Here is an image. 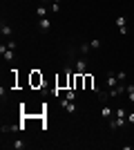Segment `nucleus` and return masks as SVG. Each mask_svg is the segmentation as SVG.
I'll use <instances>...</instances> for the list:
<instances>
[{
	"instance_id": "9b49d317",
	"label": "nucleus",
	"mask_w": 134,
	"mask_h": 150,
	"mask_svg": "<svg viewBox=\"0 0 134 150\" xmlns=\"http://www.w3.org/2000/svg\"><path fill=\"white\" fill-rule=\"evenodd\" d=\"M11 148H13V150H25L27 144L22 141V139H16V141H11Z\"/></svg>"
},
{
	"instance_id": "f3484780",
	"label": "nucleus",
	"mask_w": 134,
	"mask_h": 150,
	"mask_svg": "<svg viewBox=\"0 0 134 150\" xmlns=\"http://www.w3.org/2000/svg\"><path fill=\"white\" fill-rule=\"evenodd\" d=\"M89 50H92V47H89V43H83V45H81V54H87Z\"/></svg>"
},
{
	"instance_id": "0eeeda50",
	"label": "nucleus",
	"mask_w": 134,
	"mask_h": 150,
	"mask_svg": "<svg viewBox=\"0 0 134 150\" xmlns=\"http://www.w3.org/2000/svg\"><path fill=\"white\" fill-rule=\"evenodd\" d=\"M60 105H63V108H65V110H67L69 114H74V112H76V103H74V101H69V99L60 101Z\"/></svg>"
},
{
	"instance_id": "7ed1b4c3",
	"label": "nucleus",
	"mask_w": 134,
	"mask_h": 150,
	"mask_svg": "<svg viewBox=\"0 0 134 150\" xmlns=\"http://www.w3.org/2000/svg\"><path fill=\"white\" fill-rule=\"evenodd\" d=\"M105 83H107V90H114V88H119V85H121V81H119V76H116L114 72H112V74H107Z\"/></svg>"
},
{
	"instance_id": "2eb2a0df",
	"label": "nucleus",
	"mask_w": 134,
	"mask_h": 150,
	"mask_svg": "<svg viewBox=\"0 0 134 150\" xmlns=\"http://www.w3.org/2000/svg\"><path fill=\"white\" fill-rule=\"evenodd\" d=\"M101 40H98V38H94V40H92V43H89V47H92V50H101Z\"/></svg>"
},
{
	"instance_id": "aec40b11",
	"label": "nucleus",
	"mask_w": 134,
	"mask_h": 150,
	"mask_svg": "<svg viewBox=\"0 0 134 150\" xmlns=\"http://www.w3.org/2000/svg\"><path fill=\"white\" fill-rule=\"evenodd\" d=\"M51 2H60V0H51Z\"/></svg>"
},
{
	"instance_id": "4468645a",
	"label": "nucleus",
	"mask_w": 134,
	"mask_h": 150,
	"mask_svg": "<svg viewBox=\"0 0 134 150\" xmlns=\"http://www.w3.org/2000/svg\"><path fill=\"white\" fill-rule=\"evenodd\" d=\"M49 11L51 13H58V11H60V2H51V5H49Z\"/></svg>"
},
{
	"instance_id": "dca6fc26",
	"label": "nucleus",
	"mask_w": 134,
	"mask_h": 150,
	"mask_svg": "<svg viewBox=\"0 0 134 150\" xmlns=\"http://www.w3.org/2000/svg\"><path fill=\"white\" fill-rule=\"evenodd\" d=\"M65 99H69V101H76V92L74 90H67V96Z\"/></svg>"
},
{
	"instance_id": "39448f33",
	"label": "nucleus",
	"mask_w": 134,
	"mask_h": 150,
	"mask_svg": "<svg viewBox=\"0 0 134 150\" xmlns=\"http://www.w3.org/2000/svg\"><path fill=\"white\" fill-rule=\"evenodd\" d=\"M76 74H87V61L83 58H76Z\"/></svg>"
},
{
	"instance_id": "f03ea898",
	"label": "nucleus",
	"mask_w": 134,
	"mask_h": 150,
	"mask_svg": "<svg viewBox=\"0 0 134 150\" xmlns=\"http://www.w3.org/2000/svg\"><path fill=\"white\" fill-rule=\"evenodd\" d=\"M116 27H119V34H121V36H125V34H128V16H116Z\"/></svg>"
},
{
	"instance_id": "6e6552de",
	"label": "nucleus",
	"mask_w": 134,
	"mask_h": 150,
	"mask_svg": "<svg viewBox=\"0 0 134 150\" xmlns=\"http://www.w3.org/2000/svg\"><path fill=\"white\" fill-rule=\"evenodd\" d=\"M47 13H49V7L47 5H38L36 7V16H38V18H47Z\"/></svg>"
},
{
	"instance_id": "20e7f679",
	"label": "nucleus",
	"mask_w": 134,
	"mask_h": 150,
	"mask_svg": "<svg viewBox=\"0 0 134 150\" xmlns=\"http://www.w3.org/2000/svg\"><path fill=\"white\" fill-rule=\"evenodd\" d=\"M0 54H2V58H5V61H13V56H16V54H13V50H9L5 43L0 45Z\"/></svg>"
},
{
	"instance_id": "f8f14e48",
	"label": "nucleus",
	"mask_w": 134,
	"mask_h": 150,
	"mask_svg": "<svg viewBox=\"0 0 134 150\" xmlns=\"http://www.w3.org/2000/svg\"><path fill=\"white\" fill-rule=\"evenodd\" d=\"M101 114H103V119H114V112H112V108H101Z\"/></svg>"
},
{
	"instance_id": "9d476101",
	"label": "nucleus",
	"mask_w": 134,
	"mask_h": 150,
	"mask_svg": "<svg viewBox=\"0 0 134 150\" xmlns=\"http://www.w3.org/2000/svg\"><path fill=\"white\" fill-rule=\"evenodd\" d=\"M0 34H2V36L5 38H9L13 34V29H11V25H7V23H2V27H0Z\"/></svg>"
},
{
	"instance_id": "423d86ee",
	"label": "nucleus",
	"mask_w": 134,
	"mask_h": 150,
	"mask_svg": "<svg viewBox=\"0 0 134 150\" xmlns=\"http://www.w3.org/2000/svg\"><path fill=\"white\" fill-rule=\"evenodd\" d=\"M32 85H34V88H38V85L43 88V74H40L38 69H34V72H32Z\"/></svg>"
},
{
	"instance_id": "f257e3e1",
	"label": "nucleus",
	"mask_w": 134,
	"mask_h": 150,
	"mask_svg": "<svg viewBox=\"0 0 134 150\" xmlns=\"http://www.w3.org/2000/svg\"><path fill=\"white\" fill-rule=\"evenodd\" d=\"M56 88H58V90L69 88V69H65L60 76H56Z\"/></svg>"
},
{
	"instance_id": "1a4fd4ad",
	"label": "nucleus",
	"mask_w": 134,
	"mask_h": 150,
	"mask_svg": "<svg viewBox=\"0 0 134 150\" xmlns=\"http://www.w3.org/2000/svg\"><path fill=\"white\" fill-rule=\"evenodd\" d=\"M38 27H40L43 31H49V29H51V20H49V18H40V20H38Z\"/></svg>"
},
{
	"instance_id": "6ab92c4d",
	"label": "nucleus",
	"mask_w": 134,
	"mask_h": 150,
	"mask_svg": "<svg viewBox=\"0 0 134 150\" xmlns=\"http://www.w3.org/2000/svg\"><path fill=\"white\" fill-rule=\"evenodd\" d=\"M116 76H119V81L125 83V72H116Z\"/></svg>"
},
{
	"instance_id": "ddd939ff",
	"label": "nucleus",
	"mask_w": 134,
	"mask_h": 150,
	"mask_svg": "<svg viewBox=\"0 0 134 150\" xmlns=\"http://www.w3.org/2000/svg\"><path fill=\"white\" fill-rule=\"evenodd\" d=\"M125 94L130 96V103H134V85H128V90H125Z\"/></svg>"
},
{
	"instance_id": "a211bd4d",
	"label": "nucleus",
	"mask_w": 134,
	"mask_h": 150,
	"mask_svg": "<svg viewBox=\"0 0 134 150\" xmlns=\"http://www.w3.org/2000/svg\"><path fill=\"white\" fill-rule=\"evenodd\" d=\"M128 125H134V112H128Z\"/></svg>"
}]
</instances>
